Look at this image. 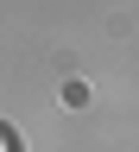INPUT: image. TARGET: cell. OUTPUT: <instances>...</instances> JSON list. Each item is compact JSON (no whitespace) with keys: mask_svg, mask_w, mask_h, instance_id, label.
I'll return each instance as SVG.
<instances>
[{"mask_svg":"<svg viewBox=\"0 0 139 152\" xmlns=\"http://www.w3.org/2000/svg\"><path fill=\"white\" fill-rule=\"evenodd\" d=\"M0 152H19V140H13V127H0Z\"/></svg>","mask_w":139,"mask_h":152,"instance_id":"1","label":"cell"}]
</instances>
